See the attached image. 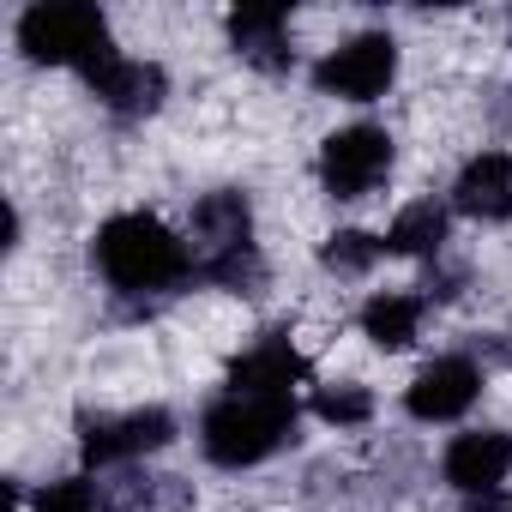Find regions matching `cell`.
<instances>
[{
	"label": "cell",
	"instance_id": "6da1fadb",
	"mask_svg": "<svg viewBox=\"0 0 512 512\" xmlns=\"http://www.w3.org/2000/svg\"><path fill=\"white\" fill-rule=\"evenodd\" d=\"M91 253H97V266H103V278L115 290H169V284L187 278V247H181V235L163 217H151V211L109 217L97 229Z\"/></svg>",
	"mask_w": 512,
	"mask_h": 512
},
{
	"label": "cell",
	"instance_id": "7a4b0ae2",
	"mask_svg": "<svg viewBox=\"0 0 512 512\" xmlns=\"http://www.w3.org/2000/svg\"><path fill=\"white\" fill-rule=\"evenodd\" d=\"M290 440H296V398H241V392H229L199 422V446L223 470L260 464Z\"/></svg>",
	"mask_w": 512,
	"mask_h": 512
},
{
	"label": "cell",
	"instance_id": "3957f363",
	"mask_svg": "<svg viewBox=\"0 0 512 512\" xmlns=\"http://www.w3.org/2000/svg\"><path fill=\"white\" fill-rule=\"evenodd\" d=\"M19 49L37 67H79L85 79L115 61L109 25L97 7H31L19 19Z\"/></svg>",
	"mask_w": 512,
	"mask_h": 512
},
{
	"label": "cell",
	"instance_id": "277c9868",
	"mask_svg": "<svg viewBox=\"0 0 512 512\" xmlns=\"http://www.w3.org/2000/svg\"><path fill=\"white\" fill-rule=\"evenodd\" d=\"M392 79H398V43L386 31H362L314 67V85L344 103H374V97H386Z\"/></svg>",
	"mask_w": 512,
	"mask_h": 512
},
{
	"label": "cell",
	"instance_id": "5b68a950",
	"mask_svg": "<svg viewBox=\"0 0 512 512\" xmlns=\"http://www.w3.org/2000/svg\"><path fill=\"white\" fill-rule=\"evenodd\" d=\"M392 169V133L374 127V121H356V127H338L326 145H320V181L332 199H362L386 181Z\"/></svg>",
	"mask_w": 512,
	"mask_h": 512
},
{
	"label": "cell",
	"instance_id": "8992f818",
	"mask_svg": "<svg viewBox=\"0 0 512 512\" xmlns=\"http://www.w3.org/2000/svg\"><path fill=\"white\" fill-rule=\"evenodd\" d=\"M175 440V416L169 410H127V416H85L79 422V452L91 464H127V458H145L157 446Z\"/></svg>",
	"mask_w": 512,
	"mask_h": 512
},
{
	"label": "cell",
	"instance_id": "52a82bcc",
	"mask_svg": "<svg viewBox=\"0 0 512 512\" xmlns=\"http://www.w3.org/2000/svg\"><path fill=\"white\" fill-rule=\"evenodd\" d=\"M476 392H482V374H476L470 356H434V362L410 380L404 410H410L416 422H452V416H464V410L476 404Z\"/></svg>",
	"mask_w": 512,
	"mask_h": 512
},
{
	"label": "cell",
	"instance_id": "ba28073f",
	"mask_svg": "<svg viewBox=\"0 0 512 512\" xmlns=\"http://www.w3.org/2000/svg\"><path fill=\"white\" fill-rule=\"evenodd\" d=\"M253 247V211L235 187H217L193 205V272L211 260H229V253Z\"/></svg>",
	"mask_w": 512,
	"mask_h": 512
},
{
	"label": "cell",
	"instance_id": "9c48e42d",
	"mask_svg": "<svg viewBox=\"0 0 512 512\" xmlns=\"http://www.w3.org/2000/svg\"><path fill=\"white\" fill-rule=\"evenodd\" d=\"M308 380V362H302V350L290 344V338H260L235 368H229V392H241V398H290L296 386Z\"/></svg>",
	"mask_w": 512,
	"mask_h": 512
},
{
	"label": "cell",
	"instance_id": "30bf717a",
	"mask_svg": "<svg viewBox=\"0 0 512 512\" xmlns=\"http://www.w3.org/2000/svg\"><path fill=\"white\" fill-rule=\"evenodd\" d=\"M446 482L458 488V494H482V488H500L506 482V470H512V434H500V428H476V434H458L452 446H446Z\"/></svg>",
	"mask_w": 512,
	"mask_h": 512
},
{
	"label": "cell",
	"instance_id": "8fae6325",
	"mask_svg": "<svg viewBox=\"0 0 512 512\" xmlns=\"http://www.w3.org/2000/svg\"><path fill=\"white\" fill-rule=\"evenodd\" d=\"M452 205L476 223H506L512 217V157L506 151H476L452 181Z\"/></svg>",
	"mask_w": 512,
	"mask_h": 512
},
{
	"label": "cell",
	"instance_id": "7c38bea8",
	"mask_svg": "<svg viewBox=\"0 0 512 512\" xmlns=\"http://www.w3.org/2000/svg\"><path fill=\"white\" fill-rule=\"evenodd\" d=\"M91 91L103 97V109H115V115H151L157 103H163V91H169V79H163V67H151V61H127V55H115L109 67H97L91 73Z\"/></svg>",
	"mask_w": 512,
	"mask_h": 512
},
{
	"label": "cell",
	"instance_id": "4fadbf2b",
	"mask_svg": "<svg viewBox=\"0 0 512 512\" xmlns=\"http://www.w3.org/2000/svg\"><path fill=\"white\" fill-rule=\"evenodd\" d=\"M229 43L253 67L284 73L290 67V13L284 7H235L229 13Z\"/></svg>",
	"mask_w": 512,
	"mask_h": 512
},
{
	"label": "cell",
	"instance_id": "5bb4252c",
	"mask_svg": "<svg viewBox=\"0 0 512 512\" xmlns=\"http://www.w3.org/2000/svg\"><path fill=\"white\" fill-rule=\"evenodd\" d=\"M440 241H446V211L434 199L404 205L386 229V253H404V260H428V253H440Z\"/></svg>",
	"mask_w": 512,
	"mask_h": 512
},
{
	"label": "cell",
	"instance_id": "9a60e30c",
	"mask_svg": "<svg viewBox=\"0 0 512 512\" xmlns=\"http://www.w3.org/2000/svg\"><path fill=\"white\" fill-rule=\"evenodd\" d=\"M416 326H422V302H416V296H374V302L362 308V332H368L380 350L416 344Z\"/></svg>",
	"mask_w": 512,
	"mask_h": 512
},
{
	"label": "cell",
	"instance_id": "2e32d148",
	"mask_svg": "<svg viewBox=\"0 0 512 512\" xmlns=\"http://www.w3.org/2000/svg\"><path fill=\"white\" fill-rule=\"evenodd\" d=\"M380 253H386L380 235H368V229H338V235L320 247V260H326V272H338V278H362Z\"/></svg>",
	"mask_w": 512,
	"mask_h": 512
},
{
	"label": "cell",
	"instance_id": "e0dca14e",
	"mask_svg": "<svg viewBox=\"0 0 512 512\" xmlns=\"http://www.w3.org/2000/svg\"><path fill=\"white\" fill-rule=\"evenodd\" d=\"M314 416L332 422V428H362V422L374 416V398H368V386L338 380V386H320V392H314Z\"/></svg>",
	"mask_w": 512,
	"mask_h": 512
},
{
	"label": "cell",
	"instance_id": "ac0fdd59",
	"mask_svg": "<svg viewBox=\"0 0 512 512\" xmlns=\"http://www.w3.org/2000/svg\"><path fill=\"white\" fill-rule=\"evenodd\" d=\"M37 512H97V488L85 476H61L37 494Z\"/></svg>",
	"mask_w": 512,
	"mask_h": 512
},
{
	"label": "cell",
	"instance_id": "d6986e66",
	"mask_svg": "<svg viewBox=\"0 0 512 512\" xmlns=\"http://www.w3.org/2000/svg\"><path fill=\"white\" fill-rule=\"evenodd\" d=\"M458 512H512V494L506 488H482V494H464Z\"/></svg>",
	"mask_w": 512,
	"mask_h": 512
}]
</instances>
